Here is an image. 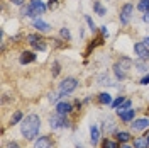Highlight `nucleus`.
Wrapping results in <instances>:
<instances>
[{
	"label": "nucleus",
	"mask_w": 149,
	"mask_h": 148,
	"mask_svg": "<svg viewBox=\"0 0 149 148\" xmlns=\"http://www.w3.org/2000/svg\"><path fill=\"white\" fill-rule=\"evenodd\" d=\"M41 128V119L37 114H29L26 116V119H22L20 123V131H22V136L26 140H34L39 133Z\"/></svg>",
	"instance_id": "obj_1"
},
{
	"label": "nucleus",
	"mask_w": 149,
	"mask_h": 148,
	"mask_svg": "<svg viewBox=\"0 0 149 148\" xmlns=\"http://www.w3.org/2000/svg\"><path fill=\"white\" fill-rule=\"evenodd\" d=\"M46 9H47V5H44L41 0H32L31 5H26L20 14H22V16H27V17H37V16L44 14Z\"/></svg>",
	"instance_id": "obj_2"
},
{
	"label": "nucleus",
	"mask_w": 149,
	"mask_h": 148,
	"mask_svg": "<svg viewBox=\"0 0 149 148\" xmlns=\"http://www.w3.org/2000/svg\"><path fill=\"white\" fill-rule=\"evenodd\" d=\"M76 87H78V80H76L74 77H68V78H65L63 82L59 83V94H61V95L70 94V92H73Z\"/></svg>",
	"instance_id": "obj_3"
},
{
	"label": "nucleus",
	"mask_w": 149,
	"mask_h": 148,
	"mask_svg": "<svg viewBox=\"0 0 149 148\" xmlns=\"http://www.w3.org/2000/svg\"><path fill=\"white\" fill-rule=\"evenodd\" d=\"M51 128L53 130H58V128H70V121L66 119V116L63 114H58L54 118H51Z\"/></svg>",
	"instance_id": "obj_4"
},
{
	"label": "nucleus",
	"mask_w": 149,
	"mask_h": 148,
	"mask_svg": "<svg viewBox=\"0 0 149 148\" xmlns=\"http://www.w3.org/2000/svg\"><path fill=\"white\" fill-rule=\"evenodd\" d=\"M27 43L32 48H36V49H41V51L46 49V43H44V39H41L37 34H29L27 36Z\"/></svg>",
	"instance_id": "obj_5"
},
{
	"label": "nucleus",
	"mask_w": 149,
	"mask_h": 148,
	"mask_svg": "<svg viewBox=\"0 0 149 148\" xmlns=\"http://www.w3.org/2000/svg\"><path fill=\"white\" fill-rule=\"evenodd\" d=\"M132 12H134V5L132 4H125L120 10V22L125 26V24H129L130 17H132Z\"/></svg>",
	"instance_id": "obj_6"
},
{
	"label": "nucleus",
	"mask_w": 149,
	"mask_h": 148,
	"mask_svg": "<svg viewBox=\"0 0 149 148\" xmlns=\"http://www.w3.org/2000/svg\"><path fill=\"white\" fill-rule=\"evenodd\" d=\"M134 51L141 60H149V46H146V43H136Z\"/></svg>",
	"instance_id": "obj_7"
},
{
	"label": "nucleus",
	"mask_w": 149,
	"mask_h": 148,
	"mask_svg": "<svg viewBox=\"0 0 149 148\" xmlns=\"http://www.w3.org/2000/svg\"><path fill=\"white\" fill-rule=\"evenodd\" d=\"M19 61H20V65H29V63H34V61H36V55H34L32 51H24V53H20Z\"/></svg>",
	"instance_id": "obj_8"
},
{
	"label": "nucleus",
	"mask_w": 149,
	"mask_h": 148,
	"mask_svg": "<svg viewBox=\"0 0 149 148\" xmlns=\"http://www.w3.org/2000/svg\"><path fill=\"white\" fill-rule=\"evenodd\" d=\"M71 111H73V106H71L70 102H59V104L56 106V112H58V114L66 116V114H70Z\"/></svg>",
	"instance_id": "obj_9"
},
{
	"label": "nucleus",
	"mask_w": 149,
	"mask_h": 148,
	"mask_svg": "<svg viewBox=\"0 0 149 148\" xmlns=\"http://www.w3.org/2000/svg\"><path fill=\"white\" fill-rule=\"evenodd\" d=\"M51 147H53V140L49 136H39V140L34 145V148H51Z\"/></svg>",
	"instance_id": "obj_10"
},
{
	"label": "nucleus",
	"mask_w": 149,
	"mask_h": 148,
	"mask_svg": "<svg viewBox=\"0 0 149 148\" xmlns=\"http://www.w3.org/2000/svg\"><path fill=\"white\" fill-rule=\"evenodd\" d=\"M149 126V119L148 118H141V119H136L132 123V128L136 131H141V130H146Z\"/></svg>",
	"instance_id": "obj_11"
},
{
	"label": "nucleus",
	"mask_w": 149,
	"mask_h": 148,
	"mask_svg": "<svg viewBox=\"0 0 149 148\" xmlns=\"http://www.w3.org/2000/svg\"><path fill=\"white\" fill-rule=\"evenodd\" d=\"M32 26H34L37 31H41V32H47V31L51 29V26H49L47 22H44V20H41V19H34Z\"/></svg>",
	"instance_id": "obj_12"
},
{
	"label": "nucleus",
	"mask_w": 149,
	"mask_h": 148,
	"mask_svg": "<svg viewBox=\"0 0 149 148\" xmlns=\"http://www.w3.org/2000/svg\"><path fill=\"white\" fill-rule=\"evenodd\" d=\"M113 72H115V77H117L119 80H124V78L127 77V68H124L120 63H115V65H113Z\"/></svg>",
	"instance_id": "obj_13"
},
{
	"label": "nucleus",
	"mask_w": 149,
	"mask_h": 148,
	"mask_svg": "<svg viewBox=\"0 0 149 148\" xmlns=\"http://www.w3.org/2000/svg\"><path fill=\"white\" fill-rule=\"evenodd\" d=\"M148 147H149L148 136H139V138L134 140V148H148Z\"/></svg>",
	"instance_id": "obj_14"
},
{
	"label": "nucleus",
	"mask_w": 149,
	"mask_h": 148,
	"mask_svg": "<svg viewBox=\"0 0 149 148\" xmlns=\"http://www.w3.org/2000/svg\"><path fill=\"white\" fill-rule=\"evenodd\" d=\"M90 140H92L93 145L98 143V140H100V131H98L97 126H92V128H90Z\"/></svg>",
	"instance_id": "obj_15"
},
{
	"label": "nucleus",
	"mask_w": 149,
	"mask_h": 148,
	"mask_svg": "<svg viewBox=\"0 0 149 148\" xmlns=\"http://www.w3.org/2000/svg\"><path fill=\"white\" fill-rule=\"evenodd\" d=\"M93 9H95V12H97L100 17H103V16L107 14V7H103L98 0H97V2H93Z\"/></svg>",
	"instance_id": "obj_16"
},
{
	"label": "nucleus",
	"mask_w": 149,
	"mask_h": 148,
	"mask_svg": "<svg viewBox=\"0 0 149 148\" xmlns=\"http://www.w3.org/2000/svg\"><path fill=\"white\" fill-rule=\"evenodd\" d=\"M134 116H136L134 109H129V111H125V112H122L120 114V119L124 121V123H129V121L134 119Z\"/></svg>",
	"instance_id": "obj_17"
},
{
	"label": "nucleus",
	"mask_w": 149,
	"mask_h": 148,
	"mask_svg": "<svg viewBox=\"0 0 149 148\" xmlns=\"http://www.w3.org/2000/svg\"><path fill=\"white\" fill-rule=\"evenodd\" d=\"M98 102L100 104H112V95L109 92H102L98 95Z\"/></svg>",
	"instance_id": "obj_18"
},
{
	"label": "nucleus",
	"mask_w": 149,
	"mask_h": 148,
	"mask_svg": "<svg viewBox=\"0 0 149 148\" xmlns=\"http://www.w3.org/2000/svg\"><path fill=\"white\" fill-rule=\"evenodd\" d=\"M117 140H119L120 143H127L130 140V135L127 131H119V133H117Z\"/></svg>",
	"instance_id": "obj_19"
},
{
	"label": "nucleus",
	"mask_w": 149,
	"mask_h": 148,
	"mask_svg": "<svg viewBox=\"0 0 149 148\" xmlns=\"http://www.w3.org/2000/svg\"><path fill=\"white\" fill-rule=\"evenodd\" d=\"M98 83H100V85H115V83L110 80L109 75H100V77H98Z\"/></svg>",
	"instance_id": "obj_20"
},
{
	"label": "nucleus",
	"mask_w": 149,
	"mask_h": 148,
	"mask_svg": "<svg viewBox=\"0 0 149 148\" xmlns=\"http://www.w3.org/2000/svg\"><path fill=\"white\" fill-rule=\"evenodd\" d=\"M22 119H24L22 112L17 111V112H14V116H12V119H10V124H17V123H20Z\"/></svg>",
	"instance_id": "obj_21"
},
{
	"label": "nucleus",
	"mask_w": 149,
	"mask_h": 148,
	"mask_svg": "<svg viewBox=\"0 0 149 148\" xmlns=\"http://www.w3.org/2000/svg\"><path fill=\"white\" fill-rule=\"evenodd\" d=\"M137 9L141 12H149V0H141L139 4H137Z\"/></svg>",
	"instance_id": "obj_22"
},
{
	"label": "nucleus",
	"mask_w": 149,
	"mask_h": 148,
	"mask_svg": "<svg viewBox=\"0 0 149 148\" xmlns=\"http://www.w3.org/2000/svg\"><path fill=\"white\" fill-rule=\"evenodd\" d=\"M59 34H61V37L66 39V41H70V39H71V32H70V29H68V27H63L61 31H59Z\"/></svg>",
	"instance_id": "obj_23"
},
{
	"label": "nucleus",
	"mask_w": 149,
	"mask_h": 148,
	"mask_svg": "<svg viewBox=\"0 0 149 148\" xmlns=\"http://www.w3.org/2000/svg\"><path fill=\"white\" fill-rule=\"evenodd\" d=\"M129 109H130V101H125V102H124V104H122V106H120V109H117V114L120 116L122 112L129 111Z\"/></svg>",
	"instance_id": "obj_24"
},
{
	"label": "nucleus",
	"mask_w": 149,
	"mask_h": 148,
	"mask_svg": "<svg viewBox=\"0 0 149 148\" xmlns=\"http://www.w3.org/2000/svg\"><path fill=\"white\" fill-rule=\"evenodd\" d=\"M124 102H125V99H124V97H122V95H120V97H117L115 101L112 102L110 106H112V107H113V109H117V107H120V106H122V104H124Z\"/></svg>",
	"instance_id": "obj_25"
},
{
	"label": "nucleus",
	"mask_w": 149,
	"mask_h": 148,
	"mask_svg": "<svg viewBox=\"0 0 149 148\" xmlns=\"http://www.w3.org/2000/svg\"><path fill=\"white\" fill-rule=\"evenodd\" d=\"M102 148H119V147H117V143H115V141L105 140V141H103V145H102Z\"/></svg>",
	"instance_id": "obj_26"
},
{
	"label": "nucleus",
	"mask_w": 149,
	"mask_h": 148,
	"mask_svg": "<svg viewBox=\"0 0 149 148\" xmlns=\"http://www.w3.org/2000/svg\"><path fill=\"white\" fill-rule=\"evenodd\" d=\"M103 130L107 131V133H112V131L115 130V124H113L112 121H109V123H105V126H103Z\"/></svg>",
	"instance_id": "obj_27"
},
{
	"label": "nucleus",
	"mask_w": 149,
	"mask_h": 148,
	"mask_svg": "<svg viewBox=\"0 0 149 148\" xmlns=\"http://www.w3.org/2000/svg\"><path fill=\"white\" fill-rule=\"evenodd\" d=\"M85 20L88 22V26H90V29H92V32H93V31L97 29V26H95V22H93V19L90 17V16H86V17H85Z\"/></svg>",
	"instance_id": "obj_28"
},
{
	"label": "nucleus",
	"mask_w": 149,
	"mask_h": 148,
	"mask_svg": "<svg viewBox=\"0 0 149 148\" xmlns=\"http://www.w3.org/2000/svg\"><path fill=\"white\" fill-rule=\"evenodd\" d=\"M59 70H61V68H59V63L54 61V63H53V77H56V75L59 73Z\"/></svg>",
	"instance_id": "obj_29"
},
{
	"label": "nucleus",
	"mask_w": 149,
	"mask_h": 148,
	"mask_svg": "<svg viewBox=\"0 0 149 148\" xmlns=\"http://www.w3.org/2000/svg\"><path fill=\"white\" fill-rule=\"evenodd\" d=\"M134 66H137V70H139V72H146V70H148V68H146V65H144V63H141V61H136V63H134Z\"/></svg>",
	"instance_id": "obj_30"
},
{
	"label": "nucleus",
	"mask_w": 149,
	"mask_h": 148,
	"mask_svg": "<svg viewBox=\"0 0 149 148\" xmlns=\"http://www.w3.org/2000/svg\"><path fill=\"white\" fill-rule=\"evenodd\" d=\"M56 5H58V0H49L47 2V9H54Z\"/></svg>",
	"instance_id": "obj_31"
},
{
	"label": "nucleus",
	"mask_w": 149,
	"mask_h": 148,
	"mask_svg": "<svg viewBox=\"0 0 149 148\" xmlns=\"http://www.w3.org/2000/svg\"><path fill=\"white\" fill-rule=\"evenodd\" d=\"M58 97H61V94H56V92H53V94H49V101H56Z\"/></svg>",
	"instance_id": "obj_32"
},
{
	"label": "nucleus",
	"mask_w": 149,
	"mask_h": 148,
	"mask_svg": "<svg viewBox=\"0 0 149 148\" xmlns=\"http://www.w3.org/2000/svg\"><path fill=\"white\" fill-rule=\"evenodd\" d=\"M141 83H142V85H149V73L146 75V77H142V80H141Z\"/></svg>",
	"instance_id": "obj_33"
},
{
	"label": "nucleus",
	"mask_w": 149,
	"mask_h": 148,
	"mask_svg": "<svg viewBox=\"0 0 149 148\" xmlns=\"http://www.w3.org/2000/svg\"><path fill=\"white\" fill-rule=\"evenodd\" d=\"M10 2H12L14 5H22V4H24L26 0H10Z\"/></svg>",
	"instance_id": "obj_34"
},
{
	"label": "nucleus",
	"mask_w": 149,
	"mask_h": 148,
	"mask_svg": "<svg viewBox=\"0 0 149 148\" xmlns=\"http://www.w3.org/2000/svg\"><path fill=\"white\" fill-rule=\"evenodd\" d=\"M142 20L149 24V12H144V16H142Z\"/></svg>",
	"instance_id": "obj_35"
},
{
	"label": "nucleus",
	"mask_w": 149,
	"mask_h": 148,
	"mask_svg": "<svg viewBox=\"0 0 149 148\" xmlns=\"http://www.w3.org/2000/svg\"><path fill=\"white\" fill-rule=\"evenodd\" d=\"M7 148H20V147H19L15 141H12V143H9V145H7Z\"/></svg>",
	"instance_id": "obj_36"
},
{
	"label": "nucleus",
	"mask_w": 149,
	"mask_h": 148,
	"mask_svg": "<svg viewBox=\"0 0 149 148\" xmlns=\"http://www.w3.org/2000/svg\"><path fill=\"white\" fill-rule=\"evenodd\" d=\"M100 31H102V36L105 37V36H109V31H107V27H105V26H103L102 29H100Z\"/></svg>",
	"instance_id": "obj_37"
},
{
	"label": "nucleus",
	"mask_w": 149,
	"mask_h": 148,
	"mask_svg": "<svg viewBox=\"0 0 149 148\" xmlns=\"http://www.w3.org/2000/svg\"><path fill=\"white\" fill-rule=\"evenodd\" d=\"M144 43H146V46H149V36L146 37V39H144Z\"/></svg>",
	"instance_id": "obj_38"
},
{
	"label": "nucleus",
	"mask_w": 149,
	"mask_h": 148,
	"mask_svg": "<svg viewBox=\"0 0 149 148\" xmlns=\"http://www.w3.org/2000/svg\"><path fill=\"white\" fill-rule=\"evenodd\" d=\"M122 148H132V147H129V145H124V147H122Z\"/></svg>",
	"instance_id": "obj_39"
},
{
	"label": "nucleus",
	"mask_w": 149,
	"mask_h": 148,
	"mask_svg": "<svg viewBox=\"0 0 149 148\" xmlns=\"http://www.w3.org/2000/svg\"><path fill=\"white\" fill-rule=\"evenodd\" d=\"M148 141H149V136H148Z\"/></svg>",
	"instance_id": "obj_40"
}]
</instances>
